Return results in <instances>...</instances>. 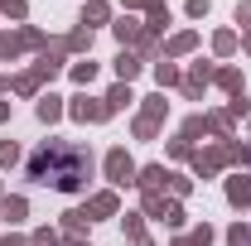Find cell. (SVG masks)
<instances>
[{"instance_id": "cell-1", "label": "cell", "mask_w": 251, "mask_h": 246, "mask_svg": "<svg viewBox=\"0 0 251 246\" xmlns=\"http://www.w3.org/2000/svg\"><path fill=\"white\" fill-rule=\"evenodd\" d=\"M34 179H44V184H58V188H77L82 184V169H87V159L77 150H63V145H53V150H39L29 159Z\"/></svg>"}]
</instances>
